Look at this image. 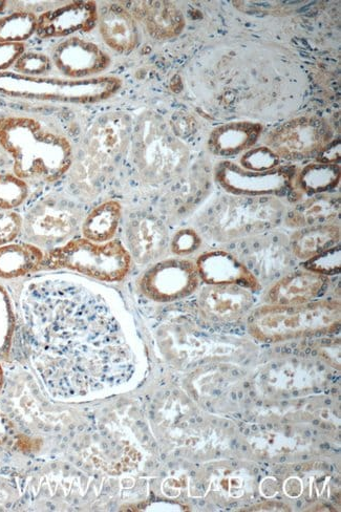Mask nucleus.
I'll use <instances>...</instances> for the list:
<instances>
[{
  "mask_svg": "<svg viewBox=\"0 0 341 512\" xmlns=\"http://www.w3.org/2000/svg\"><path fill=\"white\" fill-rule=\"evenodd\" d=\"M24 217L15 210H0V247L14 243L23 234Z\"/></svg>",
  "mask_w": 341,
  "mask_h": 512,
  "instance_id": "obj_34",
  "label": "nucleus"
},
{
  "mask_svg": "<svg viewBox=\"0 0 341 512\" xmlns=\"http://www.w3.org/2000/svg\"><path fill=\"white\" fill-rule=\"evenodd\" d=\"M0 145L11 159L12 173L28 183L56 184L73 165L71 140L35 118H0Z\"/></svg>",
  "mask_w": 341,
  "mask_h": 512,
  "instance_id": "obj_2",
  "label": "nucleus"
},
{
  "mask_svg": "<svg viewBox=\"0 0 341 512\" xmlns=\"http://www.w3.org/2000/svg\"><path fill=\"white\" fill-rule=\"evenodd\" d=\"M195 263L205 285H239L252 292L262 288L261 283L228 249L205 251Z\"/></svg>",
  "mask_w": 341,
  "mask_h": 512,
  "instance_id": "obj_18",
  "label": "nucleus"
},
{
  "mask_svg": "<svg viewBox=\"0 0 341 512\" xmlns=\"http://www.w3.org/2000/svg\"><path fill=\"white\" fill-rule=\"evenodd\" d=\"M3 290L0 288V353L6 350L13 328L11 307Z\"/></svg>",
  "mask_w": 341,
  "mask_h": 512,
  "instance_id": "obj_35",
  "label": "nucleus"
},
{
  "mask_svg": "<svg viewBox=\"0 0 341 512\" xmlns=\"http://www.w3.org/2000/svg\"><path fill=\"white\" fill-rule=\"evenodd\" d=\"M334 139L333 128L327 120L305 116L275 128L265 144L280 159L304 161L315 160Z\"/></svg>",
  "mask_w": 341,
  "mask_h": 512,
  "instance_id": "obj_12",
  "label": "nucleus"
},
{
  "mask_svg": "<svg viewBox=\"0 0 341 512\" xmlns=\"http://www.w3.org/2000/svg\"><path fill=\"white\" fill-rule=\"evenodd\" d=\"M340 198L326 195L309 197L285 213V224L294 229L334 224L340 216Z\"/></svg>",
  "mask_w": 341,
  "mask_h": 512,
  "instance_id": "obj_23",
  "label": "nucleus"
},
{
  "mask_svg": "<svg viewBox=\"0 0 341 512\" xmlns=\"http://www.w3.org/2000/svg\"><path fill=\"white\" fill-rule=\"evenodd\" d=\"M129 153L138 177L149 186L175 183L187 172L191 158L172 126L151 111L134 122Z\"/></svg>",
  "mask_w": 341,
  "mask_h": 512,
  "instance_id": "obj_4",
  "label": "nucleus"
},
{
  "mask_svg": "<svg viewBox=\"0 0 341 512\" xmlns=\"http://www.w3.org/2000/svg\"><path fill=\"white\" fill-rule=\"evenodd\" d=\"M104 44L116 53H132L139 45L140 34L137 20L131 11L112 4L99 11L98 24Z\"/></svg>",
  "mask_w": 341,
  "mask_h": 512,
  "instance_id": "obj_20",
  "label": "nucleus"
},
{
  "mask_svg": "<svg viewBox=\"0 0 341 512\" xmlns=\"http://www.w3.org/2000/svg\"><path fill=\"white\" fill-rule=\"evenodd\" d=\"M25 44H6L0 42V73L14 67L17 59L26 52Z\"/></svg>",
  "mask_w": 341,
  "mask_h": 512,
  "instance_id": "obj_36",
  "label": "nucleus"
},
{
  "mask_svg": "<svg viewBox=\"0 0 341 512\" xmlns=\"http://www.w3.org/2000/svg\"><path fill=\"white\" fill-rule=\"evenodd\" d=\"M340 238V225L336 223L296 229L289 237L294 258L302 262L340 244Z\"/></svg>",
  "mask_w": 341,
  "mask_h": 512,
  "instance_id": "obj_25",
  "label": "nucleus"
},
{
  "mask_svg": "<svg viewBox=\"0 0 341 512\" xmlns=\"http://www.w3.org/2000/svg\"><path fill=\"white\" fill-rule=\"evenodd\" d=\"M225 247L237 256L260 283L280 280L292 271L297 261L291 250L289 236L275 229Z\"/></svg>",
  "mask_w": 341,
  "mask_h": 512,
  "instance_id": "obj_11",
  "label": "nucleus"
},
{
  "mask_svg": "<svg viewBox=\"0 0 341 512\" xmlns=\"http://www.w3.org/2000/svg\"><path fill=\"white\" fill-rule=\"evenodd\" d=\"M286 206L279 198L222 196L198 220L202 237L229 245L276 229L284 221Z\"/></svg>",
  "mask_w": 341,
  "mask_h": 512,
  "instance_id": "obj_5",
  "label": "nucleus"
},
{
  "mask_svg": "<svg viewBox=\"0 0 341 512\" xmlns=\"http://www.w3.org/2000/svg\"><path fill=\"white\" fill-rule=\"evenodd\" d=\"M50 57L62 77L75 80L99 77L112 63L110 55L95 42L77 35L58 42Z\"/></svg>",
  "mask_w": 341,
  "mask_h": 512,
  "instance_id": "obj_16",
  "label": "nucleus"
},
{
  "mask_svg": "<svg viewBox=\"0 0 341 512\" xmlns=\"http://www.w3.org/2000/svg\"><path fill=\"white\" fill-rule=\"evenodd\" d=\"M30 197V185L12 172L0 173V210H15Z\"/></svg>",
  "mask_w": 341,
  "mask_h": 512,
  "instance_id": "obj_29",
  "label": "nucleus"
},
{
  "mask_svg": "<svg viewBox=\"0 0 341 512\" xmlns=\"http://www.w3.org/2000/svg\"><path fill=\"white\" fill-rule=\"evenodd\" d=\"M262 133L263 126L260 123L229 122L210 133L207 146L212 155L228 160L248 152L258 143Z\"/></svg>",
  "mask_w": 341,
  "mask_h": 512,
  "instance_id": "obj_21",
  "label": "nucleus"
},
{
  "mask_svg": "<svg viewBox=\"0 0 341 512\" xmlns=\"http://www.w3.org/2000/svg\"><path fill=\"white\" fill-rule=\"evenodd\" d=\"M133 260L120 240L94 243L82 237L45 253L39 271L67 270L96 281L117 283L129 275Z\"/></svg>",
  "mask_w": 341,
  "mask_h": 512,
  "instance_id": "obj_8",
  "label": "nucleus"
},
{
  "mask_svg": "<svg viewBox=\"0 0 341 512\" xmlns=\"http://www.w3.org/2000/svg\"><path fill=\"white\" fill-rule=\"evenodd\" d=\"M50 56L36 51H26L14 64V73L30 77L49 76L53 69Z\"/></svg>",
  "mask_w": 341,
  "mask_h": 512,
  "instance_id": "obj_31",
  "label": "nucleus"
},
{
  "mask_svg": "<svg viewBox=\"0 0 341 512\" xmlns=\"http://www.w3.org/2000/svg\"><path fill=\"white\" fill-rule=\"evenodd\" d=\"M200 283L196 263L173 256L149 266L139 280V288L149 300L174 303L193 295Z\"/></svg>",
  "mask_w": 341,
  "mask_h": 512,
  "instance_id": "obj_13",
  "label": "nucleus"
},
{
  "mask_svg": "<svg viewBox=\"0 0 341 512\" xmlns=\"http://www.w3.org/2000/svg\"><path fill=\"white\" fill-rule=\"evenodd\" d=\"M131 13L143 24L148 35L156 40L176 38L186 25L182 11L175 4L162 0L134 3Z\"/></svg>",
  "mask_w": 341,
  "mask_h": 512,
  "instance_id": "obj_22",
  "label": "nucleus"
},
{
  "mask_svg": "<svg viewBox=\"0 0 341 512\" xmlns=\"http://www.w3.org/2000/svg\"><path fill=\"white\" fill-rule=\"evenodd\" d=\"M252 291L239 285H205L196 302L201 322L209 327H231L249 317Z\"/></svg>",
  "mask_w": 341,
  "mask_h": 512,
  "instance_id": "obj_14",
  "label": "nucleus"
},
{
  "mask_svg": "<svg viewBox=\"0 0 341 512\" xmlns=\"http://www.w3.org/2000/svg\"><path fill=\"white\" fill-rule=\"evenodd\" d=\"M121 88L122 80L117 76L75 80L0 73V96L13 99L91 105L113 98Z\"/></svg>",
  "mask_w": 341,
  "mask_h": 512,
  "instance_id": "obj_7",
  "label": "nucleus"
},
{
  "mask_svg": "<svg viewBox=\"0 0 341 512\" xmlns=\"http://www.w3.org/2000/svg\"><path fill=\"white\" fill-rule=\"evenodd\" d=\"M29 305L36 366L57 397L81 398L132 374V349L93 284L74 274L51 275L32 288Z\"/></svg>",
  "mask_w": 341,
  "mask_h": 512,
  "instance_id": "obj_1",
  "label": "nucleus"
},
{
  "mask_svg": "<svg viewBox=\"0 0 341 512\" xmlns=\"http://www.w3.org/2000/svg\"><path fill=\"white\" fill-rule=\"evenodd\" d=\"M7 164H12L11 159L8 156V154L4 151L2 145H0V170H2Z\"/></svg>",
  "mask_w": 341,
  "mask_h": 512,
  "instance_id": "obj_38",
  "label": "nucleus"
},
{
  "mask_svg": "<svg viewBox=\"0 0 341 512\" xmlns=\"http://www.w3.org/2000/svg\"><path fill=\"white\" fill-rule=\"evenodd\" d=\"M169 241L167 225L155 213L136 212L125 223L123 244L139 266H151L167 258Z\"/></svg>",
  "mask_w": 341,
  "mask_h": 512,
  "instance_id": "obj_15",
  "label": "nucleus"
},
{
  "mask_svg": "<svg viewBox=\"0 0 341 512\" xmlns=\"http://www.w3.org/2000/svg\"><path fill=\"white\" fill-rule=\"evenodd\" d=\"M45 253L27 242H14L0 247V279L14 280L38 272Z\"/></svg>",
  "mask_w": 341,
  "mask_h": 512,
  "instance_id": "obj_26",
  "label": "nucleus"
},
{
  "mask_svg": "<svg viewBox=\"0 0 341 512\" xmlns=\"http://www.w3.org/2000/svg\"><path fill=\"white\" fill-rule=\"evenodd\" d=\"M329 277L303 270H292L272 284L267 302L277 306L303 305L318 300L327 290Z\"/></svg>",
  "mask_w": 341,
  "mask_h": 512,
  "instance_id": "obj_19",
  "label": "nucleus"
},
{
  "mask_svg": "<svg viewBox=\"0 0 341 512\" xmlns=\"http://www.w3.org/2000/svg\"><path fill=\"white\" fill-rule=\"evenodd\" d=\"M203 246L202 234L194 228H181L177 230L169 241V253L176 258L187 259L196 254Z\"/></svg>",
  "mask_w": 341,
  "mask_h": 512,
  "instance_id": "obj_30",
  "label": "nucleus"
},
{
  "mask_svg": "<svg viewBox=\"0 0 341 512\" xmlns=\"http://www.w3.org/2000/svg\"><path fill=\"white\" fill-rule=\"evenodd\" d=\"M340 183V165L314 162L297 172L295 186L309 197L330 194Z\"/></svg>",
  "mask_w": 341,
  "mask_h": 512,
  "instance_id": "obj_27",
  "label": "nucleus"
},
{
  "mask_svg": "<svg viewBox=\"0 0 341 512\" xmlns=\"http://www.w3.org/2000/svg\"><path fill=\"white\" fill-rule=\"evenodd\" d=\"M8 2H5V0H0V14L4 13L6 9L8 8Z\"/></svg>",
  "mask_w": 341,
  "mask_h": 512,
  "instance_id": "obj_39",
  "label": "nucleus"
},
{
  "mask_svg": "<svg viewBox=\"0 0 341 512\" xmlns=\"http://www.w3.org/2000/svg\"><path fill=\"white\" fill-rule=\"evenodd\" d=\"M134 121L125 114L113 112L100 116L84 135L69 173L73 194L81 202L99 195L105 181L115 173L129 153Z\"/></svg>",
  "mask_w": 341,
  "mask_h": 512,
  "instance_id": "obj_3",
  "label": "nucleus"
},
{
  "mask_svg": "<svg viewBox=\"0 0 341 512\" xmlns=\"http://www.w3.org/2000/svg\"><path fill=\"white\" fill-rule=\"evenodd\" d=\"M95 2L79 0L38 15L36 35L40 39L69 38L92 32L98 24Z\"/></svg>",
  "mask_w": 341,
  "mask_h": 512,
  "instance_id": "obj_17",
  "label": "nucleus"
},
{
  "mask_svg": "<svg viewBox=\"0 0 341 512\" xmlns=\"http://www.w3.org/2000/svg\"><path fill=\"white\" fill-rule=\"evenodd\" d=\"M303 268L327 277L339 274L341 270L340 244L303 262Z\"/></svg>",
  "mask_w": 341,
  "mask_h": 512,
  "instance_id": "obj_32",
  "label": "nucleus"
},
{
  "mask_svg": "<svg viewBox=\"0 0 341 512\" xmlns=\"http://www.w3.org/2000/svg\"><path fill=\"white\" fill-rule=\"evenodd\" d=\"M277 157L266 145L252 147L243 154L241 166L249 170H268L281 164Z\"/></svg>",
  "mask_w": 341,
  "mask_h": 512,
  "instance_id": "obj_33",
  "label": "nucleus"
},
{
  "mask_svg": "<svg viewBox=\"0 0 341 512\" xmlns=\"http://www.w3.org/2000/svg\"><path fill=\"white\" fill-rule=\"evenodd\" d=\"M340 310V304L330 300L296 306L268 304L252 310L247 318V330L255 340L265 344L323 336L339 329Z\"/></svg>",
  "mask_w": 341,
  "mask_h": 512,
  "instance_id": "obj_6",
  "label": "nucleus"
},
{
  "mask_svg": "<svg viewBox=\"0 0 341 512\" xmlns=\"http://www.w3.org/2000/svg\"><path fill=\"white\" fill-rule=\"evenodd\" d=\"M340 140L334 139L330 142L315 158V162L328 163V164H339L340 163Z\"/></svg>",
  "mask_w": 341,
  "mask_h": 512,
  "instance_id": "obj_37",
  "label": "nucleus"
},
{
  "mask_svg": "<svg viewBox=\"0 0 341 512\" xmlns=\"http://www.w3.org/2000/svg\"><path fill=\"white\" fill-rule=\"evenodd\" d=\"M123 217V207L117 200H106L85 215L80 233L82 238L94 243L115 240Z\"/></svg>",
  "mask_w": 341,
  "mask_h": 512,
  "instance_id": "obj_24",
  "label": "nucleus"
},
{
  "mask_svg": "<svg viewBox=\"0 0 341 512\" xmlns=\"http://www.w3.org/2000/svg\"><path fill=\"white\" fill-rule=\"evenodd\" d=\"M297 168L280 164L268 170H249L230 160L219 162L213 179L228 195L249 198H281L295 187Z\"/></svg>",
  "mask_w": 341,
  "mask_h": 512,
  "instance_id": "obj_10",
  "label": "nucleus"
},
{
  "mask_svg": "<svg viewBox=\"0 0 341 512\" xmlns=\"http://www.w3.org/2000/svg\"><path fill=\"white\" fill-rule=\"evenodd\" d=\"M85 215L82 202L76 197L50 192L26 212L21 237L49 252L77 238Z\"/></svg>",
  "mask_w": 341,
  "mask_h": 512,
  "instance_id": "obj_9",
  "label": "nucleus"
},
{
  "mask_svg": "<svg viewBox=\"0 0 341 512\" xmlns=\"http://www.w3.org/2000/svg\"><path fill=\"white\" fill-rule=\"evenodd\" d=\"M37 20V14L23 10L0 17V42L25 44L36 34Z\"/></svg>",
  "mask_w": 341,
  "mask_h": 512,
  "instance_id": "obj_28",
  "label": "nucleus"
}]
</instances>
